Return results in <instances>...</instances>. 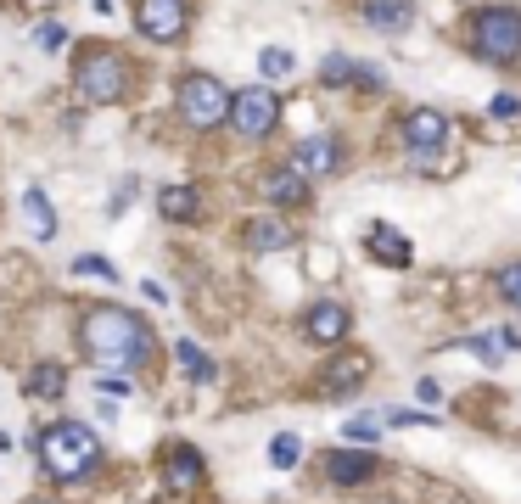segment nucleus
I'll return each mask as SVG.
<instances>
[{
  "instance_id": "10",
  "label": "nucleus",
  "mask_w": 521,
  "mask_h": 504,
  "mask_svg": "<svg viewBox=\"0 0 521 504\" xmlns=\"http://www.w3.org/2000/svg\"><path fill=\"white\" fill-rule=\"evenodd\" d=\"M258 191H264V202L269 208H309V174H303V168H292V163H275L264 174V180H258Z\"/></svg>"
},
{
  "instance_id": "34",
  "label": "nucleus",
  "mask_w": 521,
  "mask_h": 504,
  "mask_svg": "<svg viewBox=\"0 0 521 504\" xmlns=\"http://www.w3.org/2000/svg\"><path fill=\"white\" fill-rule=\"evenodd\" d=\"M415 398H421V404H426V409H432V404H437V398H443V387H437V381H421V387H415Z\"/></svg>"
},
{
  "instance_id": "33",
  "label": "nucleus",
  "mask_w": 521,
  "mask_h": 504,
  "mask_svg": "<svg viewBox=\"0 0 521 504\" xmlns=\"http://www.w3.org/2000/svg\"><path fill=\"white\" fill-rule=\"evenodd\" d=\"M393 426H432V415H421V409H393Z\"/></svg>"
},
{
  "instance_id": "30",
  "label": "nucleus",
  "mask_w": 521,
  "mask_h": 504,
  "mask_svg": "<svg viewBox=\"0 0 521 504\" xmlns=\"http://www.w3.org/2000/svg\"><path fill=\"white\" fill-rule=\"evenodd\" d=\"M34 45H40V51H62V45H68V28H62V23H40V28H34Z\"/></svg>"
},
{
  "instance_id": "3",
  "label": "nucleus",
  "mask_w": 521,
  "mask_h": 504,
  "mask_svg": "<svg viewBox=\"0 0 521 504\" xmlns=\"http://www.w3.org/2000/svg\"><path fill=\"white\" fill-rule=\"evenodd\" d=\"M465 34H471V51L482 62H493V68H516L521 62V12L516 6H477L471 23H465Z\"/></svg>"
},
{
  "instance_id": "26",
  "label": "nucleus",
  "mask_w": 521,
  "mask_h": 504,
  "mask_svg": "<svg viewBox=\"0 0 521 504\" xmlns=\"http://www.w3.org/2000/svg\"><path fill=\"white\" fill-rule=\"evenodd\" d=\"M342 437H348V443H359V448H370L381 437V420L376 415H353L348 426H342Z\"/></svg>"
},
{
  "instance_id": "29",
  "label": "nucleus",
  "mask_w": 521,
  "mask_h": 504,
  "mask_svg": "<svg viewBox=\"0 0 521 504\" xmlns=\"http://www.w3.org/2000/svg\"><path fill=\"white\" fill-rule=\"evenodd\" d=\"M73 275H101L107 286H113V280H118V269L107 264V258H96V252H85V258H73Z\"/></svg>"
},
{
  "instance_id": "1",
  "label": "nucleus",
  "mask_w": 521,
  "mask_h": 504,
  "mask_svg": "<svg viewBox=\"0 0 521 504\" xmlns=\"http://www.w3.org/2000/svg\"><path fill=\"white\" fill-rule=\"evenodd\" d=\"M79 348L101 364V370H141L152 359V325L135 314V308H118V303H96L79 320Z\"/></svg>"
},
{
  "instance_id": "31",
  "label": "nucleus",
  "mask_w": 521,
  "mask_h": 504,
  "mask_svg": "<svg viewBox=\"0 0 521 504\" xmlns=\"http://www.w3.org/2000/svg\"><path fill=\"white\" fill-rule=\"evenodd\" d=\"M493 118H521V96H510V90H499V96L488 101Z\"/></svg>"
},
{
  "instance_id": "19",
  "label": "nucleus",
  "mask_w": 521,
  "mask_h": 504,
  "mask_svg": "<svg viewBox=\"0 0 521 504\" xmlns=\"http://www.w3.org/2000/svg\"><path fill=\"white\" fill-rule=\"evenodd\" d=\"M23 392H29V398H62V392H68V364H57V359H40L29 370V381H23Z\"/></svg>"
},
{
  "instance_id": "27",
  "label": "nucleus",
  "mask_w": 521,
  "mask_h": 504,
  "mask_svg": "<svg viewBox=\"0 0 521 504\" xmlns=\"http://www.w3.org/2000/svg\"><path fill=\"white\" fill-rule=\"evenodd\" d=\"M493 286H499V297H505V303H510V308H516V314H521V264L499 269V275H493Z\"/></svg>"
},
{
  "instance_id": "17",
  "label": "nucleus",
  "mask_w": 521,
  "mask_h": 504,
  "mask_svg": "<svg viewBox=\"0 0 521 504\" xmlns=\"http://www.w3.org/2000/svg\"><path fill=\"white\" fill-rule=\"evenodd\" d=\"M415 17V0H365V23L376 34H404Z\"/></svg>"
},
{
  "instance_id": "21",
  "label": "nucleus",
  "mask_w": 521,
  "mask_h": 504,
  "mask_svg": "<svg viewBox=\"0 0 521 504\" xmlns=\"http://www.w3.org/2000/svg\"><path fill=\"white\" fill-rule=\"evenodd\" d=\"M174 364H180V376H191V381H213V359L191 342V336L174 342Z\"/></svg>"
},
{
  "instance_id": "9",
  "label": "nucleus",
  "mask_w": 521,
  "mask_h": 504,
  "mask_svg": "<svg viewBox=\"0 0 521 504\" xmlns=\"http://www.w3.org/2000/svg\"><path fill=\"white\" fill-rule=\"evenodd\" d=\"M443 140H449V118H443L437 107H415L404 118V146H409L415 163H432V157L443 152Z\"/></svg>"
},
{
  "instance_id": "11",
  "label": "nucleus",
  "mask_w": 521,
  "mask_h": 504,
  "mask_svg": "<svg viewBox=\"0 0 521 504\" xmlns=\"http://www.w3.org/2000/svg\"><path fill=\"white\" fill-rule=\"evenodd\" d=\"M348 308L342 303H331V297H325V303H309V314H303V336H309L314 348H342V342H348Z\"/></svg>"
},
{
  "instance_id": "4",
  "label": "nucleus",
  "mask_w": 521,
  "mask_h": 504,
  "mask_svg": "<svg viewBox=\"0 0 521 504\" xmlns=\"http://www.w3.org/2000/svg\"><path fill=\"white\" fill-rule=\"evenodd\" d=\"M230 90L213 73H185L180 90H174V112H180V124L185 129H219L230 124Z\"/></svg>"
},
{
  "instance_id": "24",
  "label": "nucleus",
  "mask_w": 521,
  "mask_h": 504,
  "mask_svg": "<svg viewBox=\"0 0 521 504\" xmlns=\"http://www.w3.org/2000/svg\"><path fill=\"white\" fill-rule=\"evenodd\" d=\"M465 348H471V353H477V359L482 364H505V336H499V331H482V336H465Z\"/></svg>"
},
{
  "instance_id": "15",
  "label": "nucleus",
  "mask_w": 521,
  "mask_h": 504,
  "mask_svg": "<svg viewBox=\"0 0 521 504\" xmlns=\"http://www.w3.org/2000/svg\"><path fill=\"white\" fill-rule=\"evenodd\" d=\"M202 476H208V460H202L191 443H174L169 460H163V482H169L174 493H191V488H202Z\"/></svg>"
},
{
  "instance_id": "8",
  "label": "nucleus",
  "mask_w": 521,
  "mask_h": 504,
  "mask_svg": "<svg viewBox=\"0 0 521 504\" xmlns=\"http://www.w3.org/2000/svg\"><path fill=\"white\" fill-rule=\"evenodd\" d=\"M320 471H325V482H331V488H365V482H376L381 460L370 454V448L348 443V448H331V454L320 460Z\"/></svg>"
},
{
  "instance_id": "6",
  "label": "nucleus",
  "mask_w": 521,
  "mask_h": 504,
  "mask_svg": "<svg viewBox=\"0 0 521 504\" xmlns=\"http://www.w3.org/2000/svg\"><path fill=\"white\" fill-rule=\"evenodd\" d=\"M281 124V96L269 90V84H247L236 101H230V129L241 140H269Z\"/></svg>"
},
{
  "instance_id": "16",
  "label": "nucleus",
  "mask_w": 521,
  "mask_h": 504,
  "mask_svg": "<svg viewBox=\"0 0 521 504\" xmlns=\"http://www.w3.org/2000/svg\"><path fill=\"white\" fill-rule=\"evenodd\" d=\"M365 247L376 252V258H381L387 269H404L409 258H415L409 236H404V230H393V224H370V230H365Z\"/></svg>"
},
{
  "instance_id": "35",
  "label": "nucleus",
  "mask_w": 521,
  "mask_h": 504,
  "mask_svg": "<svg viewBox=\"0 0 521 504\" xmlns=\"http://www.w3.org/2000/svg\"><path fill=\"white\" fill-rule=\"evenodd\" d=\"M141 292H146V303H169V292H163V286H157V280H152V275H146V280H141Z\"/></svg>"
},
{
  "instance_id": "25",
  "label": "nucleus",
  "mask_w": 521,
  "mask_h": 504,
  "mask_svg": "<svg viewBox=\"0 0 521 504\" xmlns=\"http://www.w3.org/2000/svg\"><path fill=\"white\" fill-rule=\"evenodd\" d=\"M297 460H303V437H297V432H281L275 443H269V465H281V471H292Z\"/></svg>"
},
{
  "instance_id": "18",
  "label": "nucleus",
  "mask_w": 521,
  "mask_h": 504,
  "mask_svg": "<svg viewBox=\"0 0 521 504\" xmlns=\"http://www.w3.org/2000/svg\"><path fill=\"white\" fill-rule=\"evenodd\" d=\"M157 213L174 219V224H191V219H202V196L191 191V185H163V191H157Z\"/></svg>"
},
{
  "instance_id": "2",
  "label": "nucleus",
  "mask_w": 521,
  "mask_h": 504,
  "mask_svg": "<svg viewBox=\"0 0 521 504\" xmlns=\"http://www.w3.org/2000/svg\"><path fill=\"white\" fill-rule=\"evenodd\" d=\"M101 437L90 432L85 420H57V426H45L40 432V465L51 482H85V476H96L101 465Z\"/></svg>"
},
{
  "instance_id": "28",
  "label": "nucleus",
  "mask_w": 521,
  "mask_h": 504,
  "mask_svg": "<svg viewBox=\"0 0 521 504\" xmlns=\"http://www.w3.org/2000/svg\"><path fill=\"white\" fill-rule=\"evenodd\" d=\"M96 392H101V398H129V392H135V387H129V370H101Z\"/></svg>"
},
{
  "instance_id": "12",
  "label": "nucleus",
  "mask_w": 521,
  "mask_h": 504,
  "mask_svg": "<svg viewBox=\"0 0 521 504\" xmlns=\"http://www.w3.org/2000/svg\"><path fill=\"white\" fill-rule=\"evenodd\" d=\"M292 168H303L309 180H320V174H342V140L331 135H309V140H297L292 157H286Z\"/></svg>"
},
{
  "instance_id": "32",
  "label": "nucleus",
  "mask_w": 521,
  "mask_h": 504,
  "mask_svg": "<svg viewBox=\"0 0 521 504\" xmlns=\"http://www.w3.org/2000/svg\"><path fill=\"white\" fill-rule=\"evenodd\" d=\"M353 84H359V90H381V84H387V73H381V68H370V62H359Z\"/></svg>"
},
{
  "instance_id": "23",
  "label": "nucleus",
  "mask_w": 521,
  "mask_h": 504,
  "mask_svg": "<svg viewBox=\"0 0 521 504\" xmlns=\"http://www.w3.org/2000/svg\"><path fill=\"white\" fill-rule=\"evenodd\" d=\"M258 73H264V79H292V73H297V56L281 51V45H269V51L258 56Z\"/></svg>"
},
{
  "instance_id": "14",
  "label": "nucleus",
  "mask_w": 521,
  "mask_h": 504,
  "mask_svg": "<svg viewBox=\"0 0 521 504\" xmlns=\"http://www.w3.org/2000/svg\"><path fill=\"white\" fill-rule=\"evenodd\" d=\"M365 376H370V359L359 348H342L337 359L325 364V381H320V387H325V398H348V392L365 387Z\"/></svg>"
},
{
  "instance_id": "5",
  "label": "nucleus",
  "mask_w": 521,
  "mask_h": 504,
  "mask_svg": "<svg viewBox=\"0 0 521 504\" xmlns=\"http://www.w3.org/2000/svg\"><path fill=\"white\" fill-rule=\"evenodd\" d=\"M73 84H79V101H90V107H113V101H124V90H129V68H124V56L118 51L96 45V51H85L79 62H73Z\"/></svg>"
},
{
  "instance_id": "13",
  "label": "nucleus",
  "mask_w": 521,
  "mask_h": 504,
  "mask_svg": "<svg viewBox=\"0 0 521 504\" xmlns=\"http://www.w3.org/2000/svg\"><path fill=\"white\" fill-rule=\"evenodd\" d=\"M241 247L258 252V258H264V252H286V247H292V224H286V213L275 208V213L247 219V224H241Z\"/></svg>"
},
{
  "instance_id": "7",
  "label": "nucleus",
  "mask_w": 521,
  "mask_h": 504,
  "mask_svg": "<svg viewBox=\"0 0 521 504\" xmlns=\"http://www.w3.org/2000/svg\"><path fill=\"white\" fill-rule=\"evenodd\" d=\"M135 28L157 45H174L191 28V6L185 0H135Z\"/></svg>"
},
{
  "instance_id": "36",
  "label": "nucleus",
  "mask_w": 521,
  "mask_h": 504,
  "mask_svg": "<svg viewBox=\"0 0 521 504\" xmlns=\"http://www.w3.org/2000/svg\"><path fill=\"white\" fill-rule=\"evenodd\" d=\"M499 336H505V348H510V353L521 348V325H505V331H499Z\"/></svg>"
},
{
  "instance_id": "20",
  "label": "nucleus",
  "mask_w": 521,
  "mask_h": 504,
  "mask_svg": "<svg viewBox=\"0 0 521 504\" xmlns=\"http://www.w3.org/2000/svg\"><path fill=\"white\" fill-rule=\"evenodd\" d=\"M23 219H29V236L34 241H51V236H57V213H51V196H45L40 185H29V191H23Z\"/></svg>"
},
{
  "instance_id": "22",
  "label": "nucleus",
  "mask_w": 521,
  "mask_h": 504,
  "mask_svg": "<svg viewBox=\"0 0 521 504\" xmlns=\"http://www.w3.org/2000/svg\"><path fill=\"white\" fill-rule=\"evenodd\" d=\"M353 73H359V62H353V56H325L320 62V84H331V90H342V84H353Z\"/></svg>"
}]
</instances>
